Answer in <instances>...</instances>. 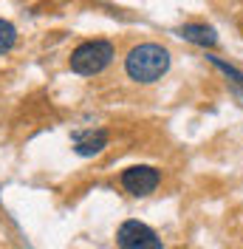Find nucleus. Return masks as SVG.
<instances>
[{"instance_id": "1", "label": "nucleus", "mask_w": 243, "mask_h": 249, "mask_svg": "<svg viewBox=\"0 0 243 249\" xmlns=\"http://www.w3.org/2000/svg\"><path fill=\"white\" fill-rule=\"evenodd\" d=\"M124 71H127L130 79H136L141 85L158 82L170 71V51L164 46H158V43H141V46L127 51Z\"/></svg>"}, {"instance_id": "2", "label": "nucleus", "mask_w": 243, "mask_h": 249, "mask_svg": "<svg viewBox=\"0 0 243 249\" xmlns=\"http://www.w3.org/2000/svg\"><path fill=\"white\" fill-rule=\"evenodd\" d=\"M113 60V46L107 40H88L82 46L74 48L71 54V71L82 77H93L99 71H105Z\"/></svg>"}, {"instance_id": "3", "label": "nucleus", "mask_w": 243, "mask_h": 249, "mask_svg": "<svg viewBox=\"0 0 243 249\" xmlns=\"http://www.w3.org/2000/svg\"><path fill=\"white\" fill-rule=\"evenodd\" d=\"M119 249H164L161 238L141 221H124L116 232Z\"/></svg>"}, {"instance_id": "4", "label": "nucleus", "mask_w": 243, "mask_h": 249, "mask_svg": "<svg viewBox=\"0 0 243 249\" xmlns=\"http://www.w3.org/2000/svg\"><path fill=\"white\" fill-rule=\"evenodd\" d=\"M158 170L150 167V164H136V167H127V170L122 173V187L130 193V196H150L153 190L158 187Z\"/></svg>"}, {"instance_id": "5", "label": "nucleus", "mask_w": 243, "mask_h": 249, "mask_svg": "<svg viewBox=\"0 0 243 249\" xmlns=\"http://www.w3.org/2000/svg\"><path fill=\"white\" fill-rule=\"evenodd\" d=\"M107 144L105 130H85V133H74V150L79 156H96L102 153Z\"/></svg>"}, {"instance_id": "6", "label": "nucleus", "mask_w": 243, "mask_h": 249, "mask_svg": "<svg viewBox=\"0 0 243 249\" xmlns=\"http://www.w3.org/2000/svg\"><path fill=\"white\" fill-rule=\"evenodd\" d=\"M181 37L195 43V46H204V48H212L218 46V34H215L212 26H204V23H187L181 26Z\"/></svg>"}, {"instance_id": "7", "label": "nucleus", "mask_w": 243, "mask_h": 249, "mask_svg": "<svg viewBox=\"0 0 243 249\" xmlns=\"http://www.w3.org/2000/svg\"><path fill=\"white\" fill-rule=\"evenodd\" d=\"M17 43V29L9 23V20H0V54L12 51Z\"/></svg>"}, {"instance_id": "8", "label": "nucleus", "mask_w": 243, "mask_h": 249, "mask_svg": "<svg viewBox=\"0 0 243 249\" xmlns=\"http://www.w3.org/2000/svg\"><path fill=\"white\" fill-rule=\"evenodd\" d=\"M212 62L218 65V68H221V71H224V74H226V77H232L235 82H238V85H243V74L238 71V68H235V65H229V62L218 60V57H212Z\"/></svg>"}]
</instances>
